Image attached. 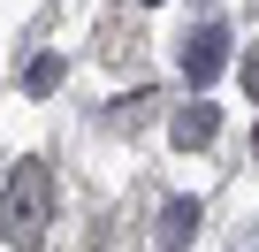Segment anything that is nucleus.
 Instances as JSON below:
<instances>
[{
	"instance_id": "nucleus-1",
	"label": "nucleus",
	"mask_w": 259,
	"mask_h": 252,
	"mask_svg": "<svg viewBox=\"0 0 259 252\" xmlns=\"http://www.w3.org/2000/svg\"><path fill=\"white\" fill-rule=\"evenodd\" d=\"M46 214H54L46 161H16V168H8V191H0V222H8V237H16V244H38V237H46Z\"/></svg>"
},
{
	"instance_id": "nucleus-2",
	"label": "nucleus",
	"mask_w": 259,
	"mask_h": 252,
	"mask_svg": "<svg viewBox=\"0 0 259 252\" xmlns=\"http://www.w3.org/2000/svg\"><path fill=\"white\" fill-rule=\"evenodd\" d=\"M221 61H229V31H191V39H183V77H191L198 92L221 77Z\"/></svg>"
},
{
	"instance_id": "nucleus-3",
	"label": "nucleus",
	"mask_w": 259,
	"mask_h": 252,
	"mask_svg": "<svg viewBox=\"0 0 259 252\" xmlns=\"http://www.w3.org/2000/svg\"><path fill=\"white\" fill-rule=\"evenodd\" d=\"M168 130H176V146L191 153V146H213V130H221V115H213L206 99H191V107H183V115L168 122Z\"/></svg>"
},
{
	"instance_id": "nucleus-4",
	"label": "nucleus",
	"mask_w": 259,
	"mask_h": 252,
	"mask_svg": "<svg viewBox=\"0 0 259 252\" xmlns=\"http://www.w3.org/2000/svg\"><path fill=\"white\" fill-rule=\"evenodd\" d=\"M191 229H198V199H176V206L160 214V237H168V244H183Z\"/></svg>"
},
{
	"instance_id": "nucleus-5",
	"label": "nucleus",
	"mask_w": 259,
	"mask_h": 252,
	"mask_svg": "<svg viewBox=\"0 0 259 252\" xmlns=\"http://www.w3.org/2000/svg\"><path fill=\"white\" fill-rule=\"evenodd\" d=\"M23 84H31V92H54V84H61V61H54V54H38V61H31V77H23Z\"/></svg>"
},
{
	"instance_id": "nucleus-6",
	"label": "nucleus",
	"mask_w": 259,
	"mask_h": 252,
	"mask_svg": "<svg viewBox=\"0 0 259 252\" xmlns=\"http://www.w3.org/2000/svg\"><path fill=\"white\" fill-rule=\"evenodd\" d=\"M244 92H259V54H251V61H244Z\"/></svg>"
},
{
	"instance_id": "nucleus-7",
	"label": "nucleus",
	"mask_w": 259,
	"mask_h": 252,
	"mask_svg": "<svg viewBox=\"0 0 259 252\" xmlns=\"http://www.w3.org/2000/svg\"><path fill=\"white\" fill-rule=\"evenodd\" d=\"M251 153H259V130H251Z\"/></svg>"
},
{
	"instance_id": "nucleus-8",
	"label": "nucleus",
	"mask_w": 259,
	"mask_h": 252,
	"mask_svg": "<svg viewBox=\"0 0 259 252\" xmlns=\"http://www.w3.org/2000/svg\"><path fill=\"white\" fill-rule=\"evenodd\" d=\"M145 8H160V0H145Z\"/></svg>"
}]
</instances>
